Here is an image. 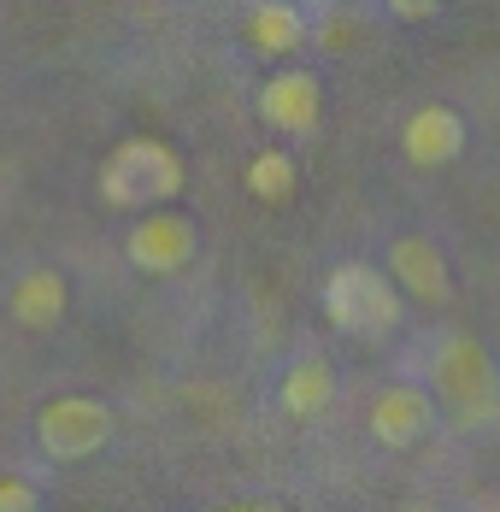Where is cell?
Returning <instances> with one entry per match:
<instances>
[{"mask_svg": "<svg viewBox=\"0 0 500 512\" xmlns=\"http://www.w3.org/2000/svg\"><path fill=\"white\" fill-rule=\"evenodd\" d=\"M112 442V412L89 395H59L36 412V448L48 460H89Z\"/></svg>", "mask_w": 500, "mask_h": 512, "instance_id": "4", "label": "cell"}, {"mask_svg": "<svg viewBox=\"0 0 500 512\" xmlns=\"http://www.w3.org/2000/svg\"><path fill=\"white\" fill-rule=\"evenodd\" d=\"M195 248H200L195 218L148 206V212H142V224H136V230H130V242H124V259H130L136 271H148V277H171V271H183V265L195 259Z\"/></svg>", "mask_w": 500, "mask_h": 512, "instance_id": "5", "label": "cell"}, {"mask_svg": "<svg viewBox=\"0 0 500 512\" xmlns=\"http://www.w3.org/2000/svg\"><path fill=\"white\" fill-rule=\"evenodd\" d=\"M248 195L265 206H283L295 195V159L283 154V148H265V154H253L248 165Z\"/></svg>", "mask_w": 500, "mask_h": 512, "instance_id": "13", "label": "cell"}, {"mask_svg": "<svg viewBox=\"0 0 500 512\" xmlns=\"http://www.w3.org/2000/svg\"><path fill=\"white\" fill-rule=\"evenodd\" d=\"M71 307V289H65V277L53 271V265H36V271H24L18 283H12V295H6V312L24 324V330H53L59 318Z\"/></svg>", "mask_w": 500, "mask_h": 512, "instance_id": "10", "label": "cell"}, {"mask_svg": "<svg viewBox=\"0 0 500 512\" xmlns=\"http://www.w3.org/2000/svg\"><path fill=\"white\" fill-rule=\"evenodd\" d=\"M259 118L277 130V136H312L318 118H324V89L312 71H271L265 89H259Z\"/></svg>", "mask_w": 500, "mask_h": 512, "instance_id": "6", "label": "cell"}, {"mask_svg": "<svg viewBox=\"0 0 500 512\" xmlns=\"http://www.w3.org/2000/svg\"><path fill=\"white\" fill-rule=\"evenodd\" d=\"M389 12H395L400 24H424V18H436L442 12V0H383Z\"/></svg>", "mask_w": 500, "mask_h": 512, "instance_id": "15", "label": "cell"}, {"mask_svg": "<svg viewBox=\"0 0 500 512\" xmlns=\"http://www.w3.org/2000/svg\"><path fill=\"white\" fill-rule=\"evenodd\" d=\"M100 195L112 206H165L183 195V154L159 136H124L100 165Z\"/></svg>", "mask_w": 500, "mask_h": 512, "instance_id": "1", "label": "cell"}, {"mask_svg": "<svg viewBox=\"0 0 500 512\" xmlns=\"http://www.w3.org/2000/svg\"><path fill=\"white\" fill-rule=\"evenodd\" d=\"M365 424H371V436H377L383 448H412V442L436 424V401H430L418 383H395V389H383V395L371 401Z\"/></svg>", "mask_w": 500, "mask_h": 512, "instance_id": "8", "label": "cell"}, {"mask_svg": "<svg viewBox=\"0 0 500 512\" xmlns=\"http://www.w3.org/2000/svg\"><path fill=\"white\" fill-rule=\"evenodd\" d=\"M389 277H395V289H406L424 307H442L453 295V271L430 236H395L389 242Z\"/></svg>", "mask_w": 500, "mask_h": 512, "instance_id": "7", "label": "cell"}, {"mask_svg": "<svg viewBox=\"0 0 500 512\" xmlns=\"http://www.w3.org/2000/svg\"><path fill=\"white\" fill-rule=\"evenodd\" d=\"M248 42L259 53H271V59L295 53L306 42V12H300L295 0H259L248 12Z\"/></svg>", "mask_w": 500, "mask_h": 512, "instance_id": "11", "label": "cell"}, {"mask_svg": "<svg viewBox=\"0 0 500 512\" xmlns=\"http://www.w3.org/2000/svg\"><path fill=\"white\" fill-rule=\"evenodd\" d=\"M324 312L336 330H348L359 342H383L400 324V289L377 265H336L324 283Z\"/></svg>", "mask_w": 500, "mask_h": 512, "instance_id": "2", "label": "cell"}, {"mask_svg": "<svg viewBox=\"0 0 500 512\" xmlns=\"http://www.w3.org/2000/svg\"><path fill=\"white\" fill-rule=\"evenodd\" d=\"M400 148H406L412 165L436 171V165H448V159L465 154V118H459L453 106H442V101L418 106V112L406 118V130H400Z\"/></svg>", "mask_w": 500, "mask_h": 512, "instance_id": "9", "label": "cell"}, {"mask_svg": "<svg viewBox=\"0 0 500 512\" xmlns=\"http://www.w3.org/2000/svg\"><path fill=\"white\" fill-rule=\"evenodd\" d=\"M42 507V489L30 477H0V512H36Z\"/></svg>", "mask_w": 500, "mask_h": 512, "instance_id": "14", "label": "cell"}, {"mask_svg": "<svg viewBox=\"0 0 500 512\" xmlns=\"http://www.w3.org/2000/svg\"><path fill=\"white\" fill-rule=\"evenodd\" d=\"M436 395L442 407L453 412V424H489L500 401V377H495V359L477 336H448L436 348Z\"/></svg>", "mask_w": 500, "mask_h": 512, "instance_id": "3", "label": "cell"}, {"mask_svg": "<svg viewBox=\"0 0 500 512\" xmlns=\"http://www.w3.org/2000/svg\"><path fill=\"white\" fill-rule=\"evenodd\" d=\"M330 401H336V377L324 359H300L295 371H283V412L289 418H318V412H330Z\"/></svg>", "mask_w": 500, "mask_h": 512, "instance_id": "12", "label": "cell"}]
</instances>
